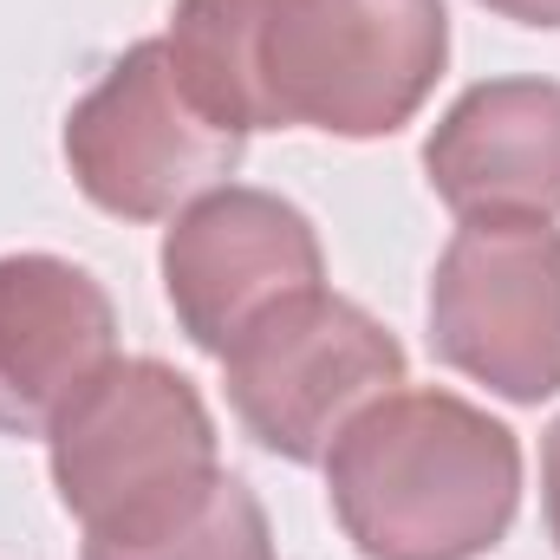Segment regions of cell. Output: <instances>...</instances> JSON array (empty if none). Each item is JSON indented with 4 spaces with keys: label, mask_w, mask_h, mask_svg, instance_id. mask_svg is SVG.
<instances>
[{
    "label": "cell",
    "mask_w": 560,
    "mask_h": 560,
    "mask_svg": "<svg viewBox=\"0 0 560 560\" xmlns=\"http://www.w3.org/2000/svg\"><path fill=\"white\" fill-rule=\"evenodd\" d=\"M118 359V306L66 255H0V436H46Z\"/></svg>",
    "instance_id": "8"
},
{
    "label": "cell",
    "mask_w": 560,
    "mask_h": 560,
    "mask_svg": "<svg viewBox=\"0 0 560 560\" xmlns=\"http://www.w3.org/2000/svg\"><path fill=\"white\" fill-rule=\"evenodd\" d=\"M326 287V248L306 209L275 189L222 183L183 202L163 229V293L196 352L222 359L287 293Z\"/></svg>",
    "instance_id": "7"
},
{
    "label": "cell",
    "mask_w": 560,
    "mask_h": 560,
    "mask_svg": "<svg viewBox=\"0 0 560 560\" xmlns=\"http://www.w3.org/2000/svg\"><path fill=\"white\" fill-rule=\"evenodd\" d=\"M476 7H489L515 26H560V0H476Z\"/></svg>",
    "instance_id": "12"
},
{
    "label": "cell",
    "mask_w": 560,
    "mask_h": 560,
    "mask_svg": "<svg viewBox=\"0 0 560 560\" xmlns=\"http://www.w3.org/2000/svg\"><path fill=\"white\" fill-rule=\"evenodd\" d=\"M423 176L443 209L560 215V79H482L423 138Z\"/></svg>",
    "instance_id": "9"
},
{
    "label": "cell",
    "mask_w": 560,
    "mask_h": 560,
    "mask_svg": "<svg viewBox=\"0 0 560 560\" xmlns=\"http://www.w3.org/2000/svg\"><path fill=\"white\" fill-rule=\"evenodd\" d=\"M79 560H275V528L261 495L215 469L196 495L125 522V528H98L85 535Z\"/></svg>",
    "instance_id": "10"
},
{
    "label": "cell",
    "mask_w": 560,
    "mask_h": 560,
    "mask_svg": "<svg viewBox=\"0 0 560 560\" xmlns=\"http://www.w3.org/2000/svg\"><path fill=\"white\" fill-rule=\"evenodd\" d=\"M170 52L235 131H405L450 66L443 0H176Z\"/></svg>",
    "instance_id": "1"
},
{
    "label": "cell",
    "mask_w": 560,
    "mask_h": 560,
    "mask_svg": "<svg viewBox=\"0 0 560 560\" xmlns=\"http://www.w3.org/2000/svg\"><path fill=\"white\" fill-rule=\"evenodd\" d=\"M405 372L398 332L332 287L287 293L222 352L229 411L280 463H326L332 436Z\"/></svg>",
    "instance_id": "5"
},
{
    "label": "cell",
    "mask_w": 560,
    "mask_h": 560,
    "mask_svg": "<svg viewBox=\"0 0 560 560\" xmlns=\"http://www.w3.org/2000/svg\"><path fill=\"white\" fill-rule=\"evenodd\" d=\"M59 509L98 535L196 495L222 469L202 392L163 359H112L46 430Z\"/></svg>",
    "instance_id": "3"
},
{
    "label": "cell",
    "mask_w": 560,
    "mask_h": 560,
    "mask_svg": "<svg viewBox=\"0 0 560 560\" xmlns=\"http://www.w3.org/2000/svg\"><path fill=\"white\" fill-rule=\"evenodd\" d=\"M326 502L365 560H476L515 528L522 436L443 385H398L332 436Z\"/></svg>",
    "instance_id": "2"
},
{
    "label": "cell",
    "mask_w": 560,
    "mask_h": 560,
    "mask_svg": "<svg viewBox=\"0 0 560 560\" xmlns=\"http://www.w3.org/2000/svg\"><path fill=\"white\" fill-rule=\"evenodd\" d=\"M66 170L118 222H163L242 170L248 131L222 125L183 79L170 39H138L66 112Z\"/></svg>",
    "instance_id": "4"
},
{
    "label": "cell",
    "mask_w": 560,
    "mask_h": 560,
    "mask_svg": "<svg viewBox=\"0 0 560 560\" xmlns=\"http://www.w3.org/2000/svg\"><path fill=\"white\" fill-rule=\"evenodd\" d=\"M541 515H548V535L560 548V418L541 436Z\"/></svg>",
    "instance_id": "11"
},
{
    "label": "cell",
    "mask_w": 560,
    "mask_h": 560,
    "mask_svg": "<svg viewBox=\"0 0 560 560\" xmlns=\"http://www.w3.org/2000/svg\"><path fill=\"white\" fill-rule=\"evenodd\" d=\"M430 352L509 405L560 392V229L476 215L430 275Z\"/></svg>",
    "instance_id": "6"
}]
</instances>
